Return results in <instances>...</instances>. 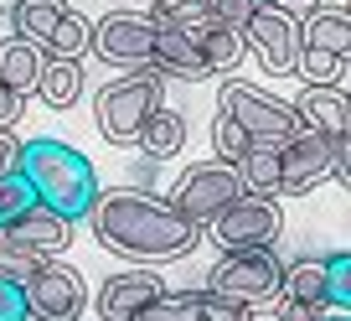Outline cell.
<instances>
[{"mask_svg": "<svg viewBox=\"0 0 351 321\" xmlns=\"http://www.w3.org/2000/svg\"><path fill=\"white\" fill-rule=\"evenodd\" d=\"M93 239L119 259H181L197 249L202 228L165 197H150L140 187L104 192L93 208Z\"/></svg>", "mask_w": 351, "mask_h": 321, "instance_id": "cell-1", "label": "cell"}, {"mask_svg": "<svg viewBox=\"0 0 351 321\" xmlns=\"http://www.w3.org/2000/svg\"><path fill=\"white\" fill-rule=\"evenodd\" d=\"M21 171L26 181L36 187V202H47V208H57L62 218H93V208H99L104 187H99V171H93V161H88L83 151H73L67 140H26L21 145Z\"/></svg>", "mask_w": 351, "mask_h": 321, "instance_id": "cell-2", "label": "cell"}, {"mask_svg": "<svg viewBox=\"0 0 351 321\" xmlns=\"http://www.w3.org/2000/svg\"><path fill=\"white\" fill-rule=\"evenodd\" d=\"M160 104H165V78L155 67H140V73H124L109 89H99L93 120H99V135L109 145H140V130L150 124Z\"/></svg>", "mask_w": 351, "mask_h": 321, "instance_id": "cell-3", "label": "cell"}, {"mask_svg": "<svg viewBox=\"0 0 351 321\" xmlns=\"http://www.w3.org/2000/svg\"><path fill=\"white\" fill-rule=\"evenodd\" d=\"M285 285V265H279L274 249H228L217 265L207 269V290L222 300H238V306H258V300H274Z\"/></svg>", "mask_w": 351, "mask_h": 321, "instance_id": "cell-4", "label": "cell"}, {"mask_svg": "<svg viewBox=\"0 0 351 321\" xmlns=\"http://www.w3.org/2000/svg\"><path fill=\"white\" fill-rule=\"evenodd\" d=\"M217 114H228V120H238L243 130L253 135V140L263 145H285L289 135H300V114L295 104L274 99V93H263L258 83H243V78H228L217 93Z\"/></svg>", "mask_w": 351, "mask_h": 321, "instance_id": "cell-5", "label": "cell"}, {"mask_svg": "<svg viewBox=\"0 0 351 321\" xmlns=\"http://www.w3.org/2000/svg\"><path fill=\"white\" fill-rule=\"evenodd\" d=\"M279 228H285V212L274 197H258V192H243L228 212L207 223V239L228 254V249H274Z\"/></svg>", "mask_w": 351, "mask_h": 321, "instance_id": "cell-6", "label": "cell"}, {"mask_svg": "<svg viewBox=\"0 0 351 321\" xmlns=\"http://www.w3.org/2000/svg\"><path fill=\"white\" fill-rule=\"evenodd\" d=\"M243 197V177L232 161H202V166H186L181 181H176V208L186 212L197 228H207L217 212H228L232 202Z\"/></svg>", "mask_w": 351, "mask_h": 321, "instance_id": "cell-7", "label": "cell"}, {"mask_svg": "<svg viewBox=\"0 0 351 321\" xmlns=\"http://www.w3.org/2000/svg\"><path fill=\"white\" fill-rule=\"evenodd\" d=\"M155 36L160 26L140 11H109L99 26H93V57L109 67H124V73H140V67L155 63Z\"/></svg>", "mask_w": 351, "mask_h": 321, "instance_id": "cell-8", "label": "cell"}, {"mask_svg": "<svg viewBox=\"0 0 351 321\" xmlns=\"http://www.w3.org/2000/svg\"><path fill=\"white\" fill-rule=\"evenodd\" d=\"M26 306H32V321H83L88 285L73 265L42 259V269L26 280Z\"/></svg>", "mask_w": 351, "mask_h": 321, "instance_id": "cell-9", "label": "cell"}, {"mask_svg": "<svg viewBox=\"0 0 351 321\" xmlns=\"http://www.w3.org/2000/svg\"><path fill=\"white\" fill-rule=\"evenodd\" d=\"M243 36H248V52H258V63L269 67L274 78H289L300 67V47H305V42H300V21L289 11L258 0V11L248 16Z\"/></svg>", "mask_w": 351, "mask_h": 321, "instance_id": "cell-10", "label": "cell"}, {"mask_svg": "<svg viewBox=\"0 0 351 321\" xmlns=\"http://www.w3.org/2000/svg\"><path fill=\"white\" fill-rule=\"evenodd\" d=\"M279 161H285V181H279V192L305 197V192H315L320 181L330 177V166H336V140L300 124V135H289V140L279 145Z\"/></svg>", "mask_w": 351, "mask_h": 321, "instance_id": "cell-11", "label": "cell"}, {"mask_svg": "<svg viewBox=\"0 0 351 321\" xmlns=\"http://www.w3.org/2000/svg\"><path fill=\"white\" fill-rule=\"evenodd\" d=\"M160 296H165V280L155 269H124V275H109L99 285L93 311H99V321H140Z\"/></svg>", "mask_w": 351, "mask_h": 321, "instance_id": "cell-12", "label": "cell"}, {"mask_svg": "<svg viewBox=\"0 0 351 321\" xmlns=\"http://www.w3.org/2000/svg\"><path fill=\"white\" fill-rule=\"evenodd\" d=\"M0 239H5V244L32 249V254H42V259H57L67 244H73V218H62L57 208L36 202V208H32V212H21L11 228H0Z\"/></svg>", "mask_w": 351, "mask_h": 321, "instance_id": "cell-13", "label": "cell"}, {"mask_svg": "<svg viewBox=\"0 0 351 321\" xmlns=\"http://www.w3.org/2000/svg\"><path fill=\"white\" fill-rule=\"evenodd\" d=\"M295 114H300V124H305V130L341 140V135L351 130V93H341L336 83H310V89L300 93Z\"/></svg>", "mask_w": 351, "mask_h": 321, "instance_id": "cell-14", "label": "cell"}, {"mask_svg": "<svg viewBox=\"0 0 351 321\" xmlns=\"http://www.w3.org/2000/svg\"><path fill=\"white\" fill-rule=\"evenodd\" d=\"M150 67H155L160 78H181V83L212 78L202 42H197V36H186V32H160V36H155V63H150Z\"/></svg>", "mask_w": 351, "mask_h": 321, "instance_id": "cell-15", "label": "cell"}, {"mask_svg": "<svg viewBox=\"0 0 351 321\" xmlns=\"http://www.w3.org/2000/svg\"><path fill=\"white\" fill-rule=\"evenodd\" d=\"M300 42L351 63V11H341V5H315V11L305 16V26H300Z\"/></svg>", "mask_w": 351, "mask_h": 321, "instance_id": "cell-16", "label": "cell"}, {"mask_svg": "<svg viewBox=\"0 0 351 321\" xmlns=\"http://www.w3.org/2000/svg\"><path fill=\"white\" fill-rule=\"evenodd\" d=\"M150 21L160 32H186V36L202 42L212 26H222V16H217V0H155Z\"/></svg>", "mask_w": 351, "mask_h": 321, "instance_id": "cell-17", "label": "cell"}, {"mask_svg": "<svg viewBox=\"0 0 351 321\" xmlns=\"http://www.w3.org/2000/svg\"><path fill=\"white\" fill-rule=\"evenodd\" d=\"M42 67H47V52L36 42H26V36H16V32L0 42V83H11L16 93H36Z\"/></svg>", "mask_w": 351, "mask_h": 321, "instance_id": "cell-18", "label": "cell"}, {"mask_svg": "<svg viewBox=\"0 0 351 321\" xmlns=\"http://www.w3.org/2000/svg\"><path fill=\"white\" fill-rule=\"evenodd\" d=\"M73 11L67 0H11V32L26 36V42H36L47 52V42H52L57 21Z\"/></svg>", "mask_w": 351, "mask_h": 321, "instance_id": "cell-19", "label": "cell"}, {"mask_svg": "<svg viewBox=\"0 0 351 321\" xmlns=\"http://www.w3.org/2000/svg\"><path fill=\"white\" fill-rule=\"evenodd\" d=\"M238 177H243V192L274 197V192H279V181H285V161H279V145L253 140V151L238 161Z\"/></svg>", "mask_w": 351, "mask_h": 321, "instance_id": "cell-20", "label": "cell"}, {"mask_svg": "<svg viewBox=\"0 0 351 321\" xmlns=\"http://www.w3.org/2000/svg\"><path fill=\"white\" fill-rule=\"evenodd\" d=\"M36 93H42V104H47V109H73V104H77V93H83V67H77L73 57H47Z\"/></svg>", "mask_w": 351, "mask_h": 321, "instance_id": "cell-21", "label": "cell"}, {"mask_svg": "<svg viewBox=\"0 0 351 321\" xmlns=\"http://www.w3.org/2000/svg\"><path fill=\"white\" fill-rule=\"evenodd\" d=\"M279 296L300 300V306H326V259H295V265H285Z\"/></svg>", "mask_w": 351, "mask_h": 321, "instance_id": "cell-22", "label": "cell"}, {"mask_svg": "<svg viewBox=\"0 0 351 321\" xmlns=\"http://www.w3.org/2000/svg\"><path fill=\"white\" fill-rule=\"evenodd\" d=\"M181 145H186V120H181L176 109H165V104H160V109L150 114V124L140 130V151H145V155H155V161H165V155H176Z\"/></svg>", "mask_w": 351, "mask_h": 321, "instance_id": "cell-23", "label": "cell"}, {"mask_svg": "<svg viewBox=\"0 0 351 321\" xmlns=\"http://www.w3.org/2000/svg\"><path fill=\"white\" fill-rule=\"evenodd\" d=\"M202 52H207V67L212 73H232V67L243 63V57H248V36L238 32V26H212L207 36H202Z\"/></svg>", "mask_w": 351, "mask_h": 321, "instance_id": "cell-24", "label": "cell"}, {"mask_svg": "<svg viewBox=\"0 0 351 321\" xmlns=\"http://www.w3.org/2000/svg\"><path fill=\"white\" fill-rule=\"evenodd\" d=\"M88 47H93V26H88V16L83 11H67L62 21H57V32H52V42H47V57H83Z\"/></svg>", "mask_w": 351, "mask_h": 321, "instance_id": "cell-25", "label": "cell"}, {"mask_svg": "<svg viewBox=\"0 0 351 321\" xmlns=\"http://www.w3.org/2000/svg\"><path fill=\"white\" fill-rule=\"evenodd\" d=\"M140 321H207V311H202V290H165Z\"/></svg>", "mask_w": 351, "mask_h": 321, "instance_id": "cell-26", "label": "cell"}, {"mask_svg": "<svg viewBox=\"0 0 351 321\" xmlns=\"http://www.w3.org/2000/svg\"><path fill=\"white\" fill-rule=\"evenodd\" d=\"M36 208V187L26 181V171H11V177H0V228H11L21 212Z\"/></svg>", "mask_w": 351, "mask_h": 321, "instance_id": "cell-27", "label": "cell"}, {"mask_svg": "<svg viewBox=\"0 0 351 321\" xmlns=\"http://www.w3.org/2000/svg\"><path fill=\"white\" fill-rule=\"evenodd\" d=\"M212 151H217V161H232V166H238L243 155L253 151V135L243 130L238 120H228V114H217V120H212Z\"/></svg>", "mask_w": 351, "mask_h": 321, "instance_id": "cell-28", "label": "cell"}, {"mask_svg": "<svg viewBox=\"0 0 351 321\" xmlns=\"http://www.w3.org/2000/svg\"><path fill=\"white\" fill-rule=\"evenodd\" d=\"M326 306L330 311H351V249L326 254Z\"/></svg>", "mask_w": 351, "mask_h": 321, "instance_id": "cell-29", "label": "cell"}, {"mask_svg": "<svg viewBox=\"0 0 351 321\" xmlns=\"http://www.w3.org/2000/svg\"><path fill=\"white\" fill-rule=\"evenodd\" d=\"M341 57H330V52H320V47H300V67L295 73L305 78V83H336L341 78Z\"/></svg>", "mask_w": 351, "mask_h": 321, "instance_id": "cell-30", "label": "cell"}, {"mask_svg": "<svg viewBox=\"0 0 351 321\" xmlns=\"http://www.w3.org/2000/svg\"><path fill=\"white\" fill-rule=\"evenodd\" d=\"M42 269V254H32V249H21V244H5L0 239V275L5 280H16V285H26V280Z\"/></svg>", "mask_w": 351, "mask_h": 321, "instance_id": "cell-31", "label": "cell"}, {"mask_svg": "<svg viewBox=\"0 0 351 321\" xmlns=\"http://www.w3.org/2000/svg\"><path fill=\"white\" fill-rule=\"evenodd\" d=\"M0 321H32V306H26V285L0 275Z\"/></svg>", "mask_w": 351, "mask_h": 321, "instance_id": "cell-32", "label": "cell"}, {"mask_svg": "<svg viewBox=\"0 0 351 321\" xmlns=\"http://www.w3.org/2000/svg\"><path fill=\"white\" fill-rule=\"evenodd\" d=\"M202 311H207V321H248V306H238V300H222V296H212L207 285H202Z\"/></svg>", "mask_w": 351, "mask_h": 321, "instance_id": "cell-33", "label": "cell"}, {"mask_svg": "<svg viewBox=\"0 0 351 321\" xmlns=\"http://www.w3.org/2000/svg\"><path fill=\"white\" fill-rule=\"evenodd\" d=\"M21 114H26V93H16L11 83H0V135H11Z\"/></svg>", "mask_w": 351, "mask_h": 321, "instance_id": "cell-34", "label": "cell"}, {"mask_svg": "<svg viewBox=\"0 0 351 321\" xmlns=\"http://www.w3.org/2000/svg\"><path fill=\"white\" fill-rule=\"evenodd\" d=\"M253 11H258V0H217V16H222L228 26H238V32L248 26V16H253Z\"/></svg>", "mask_w": 351, "mask_h": 321, "instance_id": "cell-35", "label": "cell"}, {"mask_svg": "<svg viewBox=\"0 0 351 321\" xmlns=\"http://www.w3.org/2000/svg\"><path fill=\"white\" fill-rule=\"evenodd\" d=\"M330 177H336L341 187H351V130L336 140V166H330Z\"/></svg>", "mask_w": 351, "mask_h": 321, "instance_id": "cell-36", "label": "cell"}, {"mask_svg": "<svg viewBox=\"0 0 351 321\" xmlns=\"http://www.w3.org/2000/svg\"><path fill=\"white\" fill-rule=\"evenodd\" d=\"M21 145H26V140H11V135H0V177L21 171Z\"/></svg>", "mask_w": 351, "mask_h": 321, "instance_id": "cell-37", "label": "cell"}, {"mask_svg": "<svg viewBox=\"0 0 351 321\" xmlns=\"http://www.w3.org/2000/svg\"><path fill=\"white\" fill-rule=\"evenodd\" d=\"M279 316H285V321H326V306H300V300H285Z\"/></svg>", "mask_w": 351, "mask_h": 321, "instance_id": "cell-38", "label": "cell"}, {"mask_svg": "<svg viewBox=\"0 0 351 321\" xmlns=\"http://www.w3.org/2000/svg\"><path fill=\"white\" fill-rule=\"evenodd\" d=\"M269 5H279V11H315L320 0H269Z\"/></svg>", "mask_w": 351, "mask_h": 321, "instance_id": "cell-39", "label": "cell"}, {"mask_svg": "<svg viewBox=\"0 0 351 321\" xmlns=\"http://www.w3.org/2000/svg\"><path fill=\"white\" fill-rule=\"evenodd\" d=\"M326 321H351V311H336V316H326Z\"/></svg>", "mask_w": 351, "mask_h": 321, "instance_id": "cell-40", "label": "cell"}, {"mask_svg": "<svg viewBox=\"0 0 351 321\" xmlns=\"http://www.w3.org/2000/svg\"><path fill=\"white\" fill-rule=\"evenodd\" d=\"M248 321H285V316H248Z\"/></svg>", "mask_w": 351, "mask_h": 321, "instance_id": "cell-41", "label": "cell"}]
</instances>
